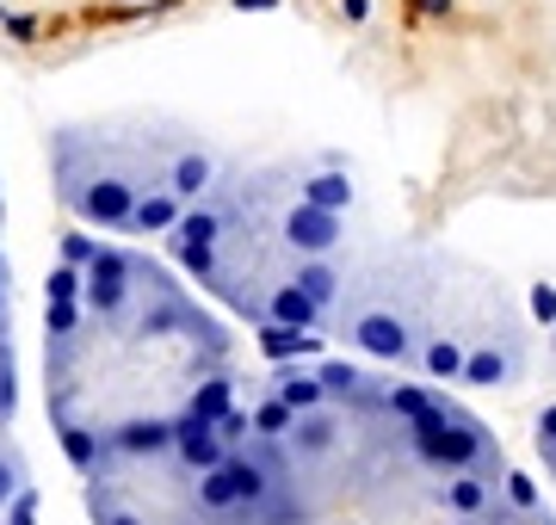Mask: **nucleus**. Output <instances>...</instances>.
Returning a JSON list of instances; mask_svg holds the SVG:
<instances>
[{
	"instance_id": "nucleus-8",
	"label": "nucleus",
	"mask_w": 556,
	"mask_h": 525,
	"mask_svg": "<svg viewBox=\"0 0 556 525\" xmlns=\"http://www.w3.org/2000/svg\"><path fill=\"white\" fill-rule=\"evenodd\" d=\"M260 346H266L273 359H303V353H321L316 334H291V328H260Z\"/></svg>"
},
{
	"instance_id": "nucleus-14",
	"label": "nucleus",
	"mask_w": 556,
	"mask_h": 525,
	"mask_svg": "<svg viewBox=\"0 0 556 525\" xmlns=\"http://www.w3.org/2000/svg\"><path fill=\"white\" fill-rule=\"evenodd\" d=\"M236 7H278V0H236Z\"/></svg>"
},
{
	"instance_id": "nucleus-7",
	"label": "nucleus",
	"mask_w": 556,
	"mask_h": 525,
	"mask_svg": "<svg viewBox=\"0 0 556 525\" xmlns=\"http://www.w3.org/2000/svg\"><path fill=\"white\" fill-rule=\"evenodd\" d=\"M291 284H298V291H303V297H309V304H316V309H328V304H334V291H340V284H346V279H340L334 266L309 260V266H298V279H291Z\"/></svg>"
},
{
	"instance_id": "nucleus-10",
	"label": "nucleus",
	"mask_w": 556,
	"mask_h": 525,
	"mask_svg": "<svg viewBox=\"0 0 556 525\" xmlns=\"http://www.w3.org/2000/svg\"><path fill=\"white\" fill-rule=\"evenodd\" d=\"M464 384H507V359H501V353H489V346H482V353H470V364H464Z\"/></svg>"
},
{
	"instance_id": "nucleus-11",
	"label": "nucleus",
	"mask_w": 556,
	"mask_h": 525,
	"mask_svg": "<svg viewBox=\"0 0 556 525\" xmlns=\"http://www.w3.org/2000/svg\"><path fill=\"white\" fill-rule=\"evenodd\" d=\"M80 291H87V272H80V266H56L50 284H43V297H50V304H75Z\"/></svg>"
},
{
	"instance_id": "nucleus-4",
	"label": "nucleus",
	"mask_w": 556,
	"mask_h": 525,
	"mask_svg": "<svg viewBox=\"0 0 556 525\" xmlns=\"http://www.w3.org/2000/svg\"><path fill=\"white\" fill-rule=\"evenodd\" d=\"M211 180H217V167H211V155H199V149H179L174 162H167V192H174L179 204L211 192Z\"/></svg>"
},
{
	"instance_id": "nucleus-5",
	"label": "nucleus",
	"mask_w": 556,
	"mask_h": 525,
	"mask_svg": "<svg viewBox=\"0 0 556 525\" xmlns=\"http://www.w3.org/2000/svg\"><path fill=\"white\" fill-rule=\"evenodd\" d=\"M273 396H278L285 408H298V414H309V408H321V402H328V384H321V371H278Z\"/></svg>"
},
{
	"instance_id": "nucleus-13",
	"label": "nucleus",
	"mask_w": 556,
	"mask_h": 525,
	"mask_svg": "<svg viewBox=\"0 0 556 525\" xmlns=\"http://www.w3.org/2000/svg\"><path fill=\"white\" fill-rule=\"evenodd\" d=\"M538 445H544V464L556 470V408L544 414V421H538Z\"/></svg>"
},
{
	"instance_id": "nucleus-12",
	"label": "nucleus",
	"mask_w": 556,
	"mask_h": 525,
	"mask_svg": "<svg viewBox=\"0 0 556 525\" xmlns=\"http://www.w3.org/2000/svg\"><path fill=\"white\" fill-rule=\"evenodd\" d=\"M62 260H68V266H93V260H100V242H87V235H68V242H62Z\"/></svg>"
},
{
	"instance_id": "nucleus-2",
	"label": "nucleus",
	"mask_w": 556,
	"mask_h": 525,
	"mask_svg": "<svg viewBox=\"0 0 556 525\" xmlns=\"http://www.w3.org/2000/svg\"><path fill=\"white\" fill-rule=\"evenodd\" d=\"M353 346H365L371 359H390V364H408L415 359V341H408V322L390 316V309H358L353 322H346Z\"/></svg>"
},
{
	"instance_id": "nucleus-15",
	"label": "nucleus",
	"mask_w": 556,
	"mask_h": 525,
	"mask_svg": "<svg viewBox=\"0 0 556 525\" xmlns=\"http://www.w3.org/2000/svg\"><path fill=\"white\" fill-rule=\"evenodd\" d=\"M0 279H7V260H0Z\"/></svg>"
},
{
	"instance_id": "nucleus-6",
	"label": "nucleus",
	"mask_w": 556,
	"mask_h": 525,
	"mask_svg": "<svg viewBox=\"0 0 556 525\" xmlns=\"http://www.w3.org/2000/svg\"><path fill=\"white\" fill-rule=\"evenodd\" d=\"M186 222V204L174 199V192H149V199L137 204V217H130V229H142V235H155V229H179Z\"/></svg>"
},
{
	"instance_id": "nucleus-9",
	"label": "nucleus",
	"mask_w": 556,
	"mask_h": 525,
	"mask_svg": "<svg viewBox=\"0 0 556 525\" xmlns=\"http://www.w3.org/2000/svg\"><path fill=\"white\" fill-rule=\"evenodd\" d=\"M353 199V185L340 180V174H321V180H309L303 185V204H316V210H334L340 217V204Z\"/></svg>"
},
{
	"instance_id": "nucleus-16",
	"label": "nucleus",
	"mask_w": 556,
	"mask_h": 525,
	"mask_svg": "<svg viewBox=\"0 0 556 525\" xmlns=\"http://www.w3.org/2000/svg\"><path fill=\"white\" fill-rule=\"evenodd\" d=\"M0 20H13V13H0Z\"/></svg>"
},
{
	"instance_id": "nucleus-1",
	"label": "nucleus",
	"mask_w": 556,
	"mask_h": 525,
	"mask_svg": "<svg viewBox=\"0 0 556 525\" xmlns=\"http://www.w3.org/2000/svg\"><path fill=\"white\" fill-rule=\"evenodd\" d=\"M142 284V260L100 247V260L87 266V309H100V322H118V309L130 304V291Z\"/></svg>"
},
{
	"instance_id": "nucleus-3",
	"label": "nucleus",
	"mask_w": 556,
	"mask_h": 525,
	"mask_svg": "<svg viewBox=\"0 0 556 525\" xmlns=\"http://www.w3.org/2000/svg\"><path fill=\"white\" fill-rule=\"evenodd\" d=\"M285 235H291L298 254H328V247H340V217L334 210H316V204H298L285 217Z\"/></svg>"
}]
</instances>
